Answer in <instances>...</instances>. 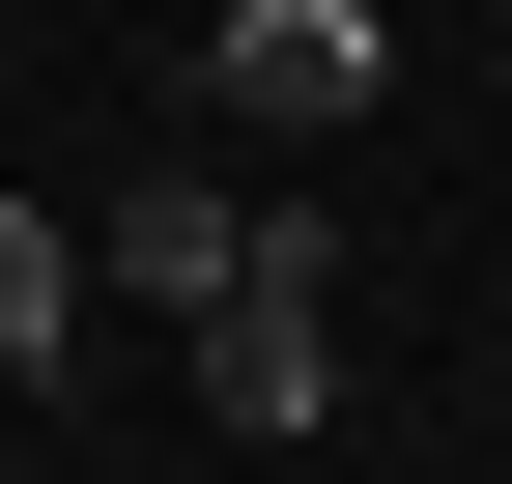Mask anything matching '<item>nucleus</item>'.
Masks as SVG:
<instances>
[{"instance_id":"f257e3e1","label":"nucleus","mask_w":512,"mask_h":484,"mask_svg":"<svg viewBox=\"0 0 512 484\" xmlns=\"http://www.w3.org/2000/svg\"><path fill=\"white\" fill-rule=\"evenodd\" d=\"M200 399L228 428H342V228L313 200H256V257L200 285Z\"/></svg>"},{"instance_id":"f03ea898","label":"nucleus","mask_w":512,"mask_h":484,"mask_svg":"<svg viewBox=\"0 0 512 484\" xmlns=\"http://www.w3.org/2000/svg\"><path fill=\"white\" fill-rule=\"evenodd\" d=\"M399 86V0H200V114L228 143H342Z\"/></svg>"},{"instance_id":"7ed1b4c3","label":"nucleus","mask_w":512,"mask_h":484,"mask_svg":"<svg viewBox=\"0 0 512 484\" xmlns=\"http://www.w3.org/2000/svg\"><path fill=\"white\" fill-rule=\"evenodd\" d=\"M228 257H256V200H228V171H114V285H143V314H200Z\"/></svg>"},{"instance_id":"20e7f679","label":"nucleus","mask_w":512,"mask_h":484,"mask_svg":"<svg viewBox=\"0 0 512 484\" xmlns=\"http://www.w3.org/2000/svg\"><path fill=\"white\" fill-rule=\"evenodd\" d=\"M57 342H86V228H57V200H0V371H57Z\"/></svg>"}]
</instances>
